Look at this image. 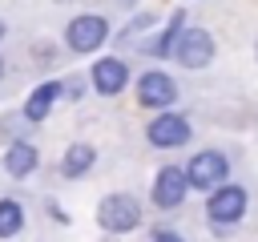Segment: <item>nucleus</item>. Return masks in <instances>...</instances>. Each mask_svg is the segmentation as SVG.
<instances>
[{"label": "nucleus", "instance_id": "obj_1", "mask_svg": "<svg viewBox=\"0 0 258 242\" xmlns=\"http://www.w3.org/2000/svg\"><path fill=\"white\" fill-rule=\"evenodd\" d=\"M97 222H101L105 230H113V234H125V230H133V226L141 222V206H137L129 194H109V198L97 206Z\"/></svg>", "mask_w": 258, "mask_h": 242}, {"label": "nucleus", "instance_id": "obj_2", "mask_svg": "<svg viewBox=\"0 0 258 242\" xmlns=\"http://www.w3.org/2000/svg\"><path fill=\"white\" fill-rule=\"evenodd\" d=\"M105 36H109L105 16H73L69 20V32H64V40H69L73 52H93V48L105 44Z\"/></svg>", "mask_w": 258, "mask_h": 242}, {"label": "nucleus", "instance_id": "obj_3", "mask_svg": "<svg viewBox=\"0 0 258 242\" xmlns=\"http://www.w3.org/2000/svg\"><path fill=\"white\" fill-rule=\"evenodd\" d=\"M173 52H177V60H181L185 69H202V65H210V56H214V36H210L206 28H181Z\"/></svg>", "mask_w": 258, "mask_h": 242}, {"label": "nucleus", "instance_id": "obj_4", "mask_svg": "<svg viewBox=\"0 0 258 242\" xmlns=\"http://www.w3.org/2000/svg\"><path fill=\"white\" fill-rule=\"evenodd\" d=\"M206 210H210V222H214L218 230H226V226H234V222L246 214V190H238V186H218Z\"/></svg>", "mask_w": 258, "mask_h": 242}, {"label": "nucleus", "instance_id": "obj_5", "mask_svg": "<svg viewBox=\"0 0 258 242\" xmlns=\"http://www.w3.org/2000/svg\"><path fill=\"white\" fill-rule=\"evenodd\" d=\"M185 182H189L194 190H218V186L226 182V157L214 153V149L198 153V157L185 165Z\"/></svg>", "mask_w": 258, "mask_h": 242}, {"label": "nucleus", "instance_id": "obj_6", "mask_svg": "<svg viewBox=\"0 0 258 242\" xmlns=\"http://www.w3.org/2000/svg\"><path fill=\"white\" fill-rule=\"evenodd\" d=\"M185 190H189V182H185V169H181V165H161V173L153 177V202H157L161 210L181 206Z\"/></svg>", "mask_w": 258, "mask_h": 242}, {"label": "nucleus", "instance_id": "obj_7", "mask_svg": "<svg viewBox=\"0 0 258 242\" xmlns=\"http://www.w3.org/2000/svg\"><path fill=\"white\" fill-rule=\"evenodd\" d=\"M173 97H177V85L165 73H145L137 81V101L145 109H165V105H173Z\"/></svg>", "mask_w": 258, "mask_h": 242}, {"label": "nucleus", "instance_id": "obj_8", "mask_svg": "<svg viewBox=\"0 0 258 242\" xmlns=\"http://www.w3.org/2000/svg\"><path fill=\"white\" fill-rule=\"evenodd\" d=\"M185 137H189V121L177 117V113H161V117L149 125V141H153L157 149H173V145H181Z\"/></svg>", "mask_w": 258, "mask_h": 242}, {"label": "nucleus", "instance_id": "obj_9", "mask_svg": "<svg viewBox=\"0 0 258 242\" xmlns=\"http://www.w3.org/2000/svg\"><path fill=\"white\" fill-rule=\"evenodd\" d=\"M125 81H129V69H125V60H117V56H105V60H97V65H93V85H97V93H105V97H117V93L125 89Z\"/></svg>", "mask_w": 258, "mask_h": 242}, {"label": "nucleus", "instance_id": "obj_10", "mask_svg": "<svg viewBox=\"0 0 258 242\" xmlns=\"http://www.w3.org/2000/svg\"><path fill=\"white\" fill-rule=\"evenodd\" d=\"M56 97H60V85H56V81L36 85V89L28 93V101H24V121H44L48 109L56 105Z\"/></svg>", "mask_w": 258, "mask_h": 242}, {"label": "nucleus", "instance_id": "obj_11", "mask_svg": "<svg viewBox=\"0 0 258 242\" xmlns=\"http://www.w3.org/2000/svg\"><path fill=\"white\" fill-rule=\"evenodd\" d=\"M4 169H8L12 177H28V173L36 169V149H32L28 141H12L8 153H4Z\"/></svg>", "mask_w": 258, "mask_h": 242}, {"label": "nucleus", "instance_id": "obj_12", "mask_svg": "<svg viewBox=\"0 0 258 242\" xmlns=\"http://www.w3.org/2000/svg\"><path fill=\"white\" fill-rule=\"evenodd\" d=\"M93 145H85V141H77V145H69L64 149V161H60V169H64V177H81V173H89L93 169Z\"/></svg>", "mask_w": 258, "mask_h": 242}, {"label": "nucleus", "instance_id": "obj_13", "mask_svg": "<svg viewBox=\"0 0 258 242\" xmlns=\"http://www.w3.org/2000/svg\"><path fill=\"white\" fill-rule=\"evenodd\" d=\"M20 226H24V210H20V202H12V198H0V238H12V234H20Z\"/></svg>", "mask_w": 258, "mask_h": 242}, {"label": "nucleus", "instance_id": "obj_14", "mask_svg": "<svg viewBox=\"0 0 258 242\" xmlns=\"http://www.w3.org/2000/svg\"><path fill=\"white\" fill-rule=\"evenodd\" d=\"M153 242H181V238H177L173 230H157V234H153Z\"/></svg>", "mask_w": 258, "mask_h": 242}, {"label": "nucleus", "instance_id": "obj_15", "mask_svg": "<svg viewBox=\"0 0 258 242\" xmlns=\"http://www.w3.org/2000/svg\"><path fill=\"white\" fill-rule=\"evenodd\" d=\"M0 40H4V20H0Z\"/></svg>", "mask_w": 258, "mask_h": 242}, {"label": "nucleus", "instance_id": "obj_16", "mask_svg": "<svg viewBox=\"0 0 258 242\" xmlns=\"http://www.w3.org/2000/svg\"><path fill=\"white\" fill-rule=\"evenodd\" d=\"M0 77H4V60H0Z\"/></svg>", "mask_w": 258, "mask_h": 242}]
</instances>
